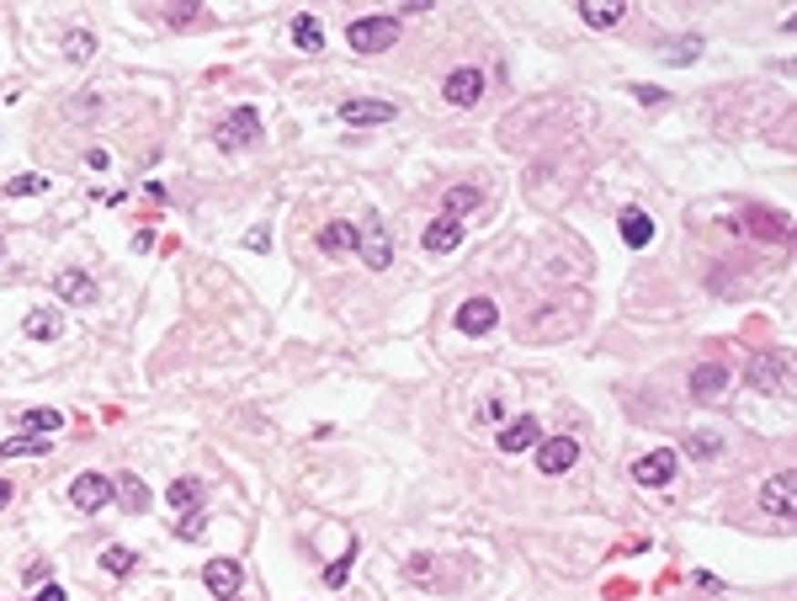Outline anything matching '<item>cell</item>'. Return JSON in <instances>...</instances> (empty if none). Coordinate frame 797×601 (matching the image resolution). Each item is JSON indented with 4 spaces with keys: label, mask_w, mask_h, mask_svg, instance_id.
<instances>
[{
    "label": "cell",
    "mask_w": 797,
    "mask_h": 601,
    "mask_svg": "<svg viewBox=\"0 0 797 601\" xmlns=\"http://www.w3.org/2000/svg\"><path fill=\"white\" fill-rule=\"evenodd\" d=\"M761 506H766V516H797V490H792V469H781V474H771L766 479V490H761Z\"/></svg>",
    "instance_id": "ba28073f"
},
{
    "label": "cell",
    "mask_w": 797,
    "mask_h": 601,
    "mask_svg": "<svg viewBox=\"0 0 797 601\" xmlns=\"http://www.w3.org/2000/svg\"><path fill=\"white\" fill-rule=\"evenodd\" d=\"M112 495H118L133 516H139V511H150V490H144V479H139V474H123L118 484H112Z\"/></svg>",
    "instance_id": "7402d4cb"
},
{
    "label": "cell",
    "mask_w": 797,
    "mask_h": 601,
    "mask_svg": "<svg viewBox=\"0 0 797 601\" xmlns=\"http://www.w3.org/2000/svg\"><path fill=\"white\" fill-rule=\"evenodd\" d=\"M441 202H447V219H462V213H473V208L484 202V192L468 187V181H458V187H447V197H441Z\"/></svg>",
    "instance_id": "44dd1931"
},
{
    "label": "cell",
    "mask_w": 797,
    "mask_h": 601,
    "mask_svg": "<svg viewBox=\"0 0 797 601\" xmlns=\"http://www.w3.org/2000/svg\"><path fill=\"white\" fill-rule=\"evenodd\" d=\"M54 293H59L64 304H80V309H86V304H96V283L80 272V266H64L59 277H54Z\"/></svg>",
    "instance_id": "9a60e30c"
},
{
    "label": "cell",
    "mask_w": 797,
    "mask_h": 601,
    "mask_svg": "<svg viewBox=\"0 0 797 601\" xmlns=\"http://www.w3.org/2000/svg\"><path fill=\"white\" fill-rule=\"evenodd\" d=\"M675 474H680V458H675V447H654V452H644V458L633 463V479H638V484H648V490L670 484Z\"/></svg>",
    "instance_id": "3957f363"
},
{
    "label": "cell",
    "mask_w": 797,
    "mask_h": 601,
    "mask_svg": "<svg viewBox=\"0 0 797 601\" xmlns=\"http://www.w3.org/2000/svg\"><path fill=\"white\" fill-rule=\"evenodd\" d=\"M697 54H702V37H680V43L665 48V59H670V64H697Z\"/></svg>",
    "instance_id": "d6a6232c"
},
{
    "label": "cell",
    "mask_w": 797,
    "mask_h": 601,
    "mask_svg": "<svg viewBox=\"0 0 797 601\" xmlns=\"http://www.w3.org/2000/svg\"><path fill=\"white\" fill-rule=\"evenodd\" d=\"M441 96H447L452 107H479V96H484V69H452L447 86H441Z\"/></svg>",
    "instance_id": "7c38bea8"
},
{
    "label": "cell",
    "mask_w": 797,
    "mask_h": 601,
    "mask_svg": "<svg viewBox=\"0 0 797 601\" xmlns=\"http://www.w3.org/2000/svg\"><path fill=\"white\" fill-rule=\"evenodd\" d=\"M580 16H585V27H616L627 16V0H585Z\"/></svg>",
    "instance_id": "d6986e66"
},
{
    "label": "cell",
    "mask_w": 797,
    "mask_h": 601,
    "mask_svg": "<svg viewBox=\"0 0 797 601\" xmlns=\"http://www.w3.org/2000/svg\"><path fill=\"white\" fill-rule=\"evenodd\" d=\"M37 192H48V176H37V171H22L5 181V197H37Z\"/></svg>",
    "instance_id": "484cf974"
},
{
    "label": "cell",
    "mask_w": 797,
    "mask_h": 601,
    "mask_svg": "<svg viewBox=\"0 0 797 601\" xmlns=\"http://www.w3.org/2000/svg\"><path fill=\"white\" fill-rule=\"evenodd\" d=\"M133 565H139V554H133V548H123V543H112V548L101 554V570H107V575H128Z\"/></svg>",
    "instance_id": "4316f807"
},
{
    "label": "cell",
    "mask_w": 797,
    "mask_h": 601,
    "mask_svg": "<svg viewBox=\"0 0 797 601\" xmlns=\"http://www.w3.org/2000/svg\"><path fill=\"white\" fill-rule=\"evenodd\" d=\"M11 506V479H0V511Z\"/></svg>",
    "instance_id": "f35d334b"
},
{
    "label": "cell",
    "mask_w": 797,
    "mask_h": 601,
    "mask_svg": "<svg viewBox=\"0 0 797 601\" xmlns=\"http://www.w3.org/2000/svg\"><path fill=\"white\" fill-rule=\"evenodd\" d=\"M729 394V368L723 362H697L691 368V399L697 405H718Z\"/></svg>",
    "instance_id": "5b68a950"
},
{
    "label": "cell",
    "mask_w": 797,
    "mask_h": 601,
    "mask_svg": "<svg viewBox=\"0 0 797 601\" xmlns=\"http://www.w3.org/2000/svg\"><path fill=\"white\" fill-rule=\"evenodd\" d=\"M494 325H500V304H494V298H468V304L458 309L462 336H490Z\"/></svg>",
    "instance_id": "9c48e42d"
},
{
    "label": "cell",
    "mask_w": 797,
    "mask_h": 601,
    "mask_svg": "<svg viewBox=\"0 0 797 601\" xmlns=\"http://www.w3.org/2000/svg\"><path fill=\"white\" fill-rule=\"evenodd\" d=\"M69 501L80 511H101L107 501H112V479L107 474H80L75 484H69Z\"/></svg>",
    "instance_id": "4fadbf2b"
},
{
    "label": "cell",
    "mask_w": 797,
    "mask_h": 601,
    "mask_svg": "<svg viewBox=\"0 0 797 601\" xmlns=\"http://www.w3.org/2000/svg\"><path fill=\"white\" fill-rule=\"evenodd\" d=\"M43 452H48V437H37V431L0 442V458H43Z\"/></svg>",
    "instance_id": "d4e9b609"
},
{
    "label": "cell",
    "mask_w": 797,
    "mask_h": 601,
    "mask_svg": "<svg viewBox=\"0 0 797 601\" xmlns=\"http://www.w3.org/2000/svg\"><path fill=\"white\" fill-rule=\"evenodd\" d=\"M398 16H357L351 27H346V43L357 48V54H383V48H394L398 43Z\"/></svg>",
    "instance_id": "6da1fadb"
},
{
    "label": "cell",
    "mask_w": 797,
    "mask_h": 601,
    "mask_svg": "<svg viewBox=\"0 0 797 601\" xmlns=\"http://www.w3.org/2000/svg\"><path fill=\"white\" fill-rule=\"evenodd\" d=\"M22 330H27L32 341H59V336H64V315H59V309H32V315L22 319Z\"/></svg>",
    "instance_id": "ffe728a7"
},
{
    "label": "cell",
    "mask_w": 797,
    "mask_h": 601,
    "mask_svg": "<svg viewBox=\"0 0 797 601\" xmlns=\"http://www.w3.org/2000/svg\"><path fill=\"white\" fill-rule=\"evenodd\" d=\"M32 601H64V585H43V591H32Z\"/></svg>",
    "instance_id": "74e56055"
},
{
    "label": "cell",
    "mask_w": 797,
    "mask_h": 601,
    "mask_svg": "<svg viewBox=\"0 0 797 601\" xmlns=\"http://www.w3.org/2000/svg\"><path fill=\"white\" fill-rule=\"evenodd\" d=\"M64 54H69L75 64H86L96 54V37H91V32H69V37H64Z\"/></svg>",
    "instance_id": "1f68e13d"
},
{
    "label": "cell",
    "mask_w": 797,
    "mask_h": 601,
    "mask_svg": "<svg viewBox=\"0 0 797 601\" xmlns=\"http://www.w3.org/2000/svg\"><path fill=\"white\" fill-rule=\"evenodd\" d=\"M245 245H250V251H266V245H272V229H250Z\"/></svg>",
    "instance_id": "e575fe53"
},
{
    "label": "cell",
    "mask_w": 797,
    "mask_h": 601,
    "mask_svg": "<svg viewBox=\"0 0 797 601\" xmlns=\"http://www.w3.org/2000/svg\"><path fill=\"white\" fill-rule=\"evenodd\" d=\"M357 234H362V229H351L346 219L325 223V229H319V251H325V255H346V251H357Z\"/></svg>",
    "instance_id": "ac0fdd59"
},
{
    "label": "cell",
    "mask_w": 797,
    "mask_h": 601,
    "mask_svg": "<svg viewBox=\"0 0 797 601\" xmlns=\"http://www.w3.org/2000/svg\"><path fill=\"white\" fill-rule=\"evenodd\" d=\"M255 133H261V112H255V107H234V112L213 128V144L234 155V150H250V144H255Z\"/></svg>",
    "instance_id": "7a4b0ae2"
},
{
    "label": "cell",
    "mask_w": 797,
    "mask_h": 601,
    "mask_svg": "<svg viewBox=\"0 0 797 601\" xmlns=\"http://www.w3.org/2000/svg\"><path fill=\"white\" fill-rule=\"evenodd\" d=\"M500 452H526V447H537L543 442V426H537V415H516V420H505L500 426Z\"/></svg>",
    "instance_id": "30bf717a"
},
{
    "label": "cell",
    "mask_w": 797,
    "mask_h": 601,
    "mask_svg": "<svg viewBox=\"0 0 797 601\" xmlns=\"http://www.w3.org/2000/svg\"><path fill=\"white\" fill-rule=\"evenodd\" d=\"M616 229H622V240H627L633 251H644L648 240H654V219H648L644 208H622V213H616Z\"/></svg>",
    "instance_id": "e0dca14e"
},
{
    "label": "cell",
    "mask_w": 797,
    "mask_h": 601,
    "mask_svg": "<svg viewBox=\"0 0 797 601\" xmlns=\"http://www.w3.org/2000/svg\"><path fill=\"white\" fill-rule=\"evenodd\" d=\"M351 559H357V538L346 543V554H340L336 565H330V570H325V585H330V591H340V585H346V580H351Z\"/></svg>",
    "instance_id": "f1b7e54d"
},
{
    "label": "cell",
    "mask_w": 797,
    "mask_h": 601,
    "mask_svg": "<svg viewBox=\"0 0 797 601\" xmlns=\"http://www.w3.org/2000/svg\"><path fill=\"white\" fill-rule=\"evenodd\" d=\"M750 234H761V240H787V223H781V213H750Z\"/></svg>",
    "instance_id": "f546056e"
},
{
    "label": "cell",
    "mask_w": 797,
    "mask_h": 601,
    "mask_svg": "<svg viewBox=\"0 0 797 601\" xmlns=\"http://www.w3.org/2000/svg\"><path fill=\"white\" fill-rule=\"evenodd\" d=\"M202 533V511H186V522H181V538H197Z\"/></svg>",
    "instance_id": "d590c367"
},
{
    "label": "cell",
    "mask_w": 797,
    "mask_h": 601,
    "mask_svg": "<svg viewBox=\"0 0 797 601\" xmlns=\"http://www.w3.org/2000/svg\"><path fill=\"white\" fill-rule=\"evenodd\" d=\"M462 234H468V223L441 213V219L426 223V240H420V245H426V255H447V251H458V245H462Z\"/></svg>",
    "instance_id": "8fae6325"
},
{
    "label": "cell",
    "mask_w": 797,
    "mask_h": 601,
    "mask_svg": "<svg viewBox=\"0 0 797 601\" xmlns=\"http://www.w3.org/2000/svg\"><path fill=\"white\" fill-rule=\"evenodd\" d=\"M171 27H191V22H202V5L197 0H186V5H176V11H160Z\"/></svg>",
    "instance_id": "836d02e7"
},
{
    "label": "cell",
    "mask_w": 797,
    "mask_h": 601,
    "mask_svg": "<svg viewBox=\"0 0 797 601\" xmlns=\"http://www.w3.org/2000/svg\"><path fill=\"white\" fill-rule=\"evenodd\" d=\"M22 426L43 437V431H59V426H64V415H59V410H22Z\"/></svg>",
    "instance_id": "4dcf8cb0"
},
{
    "label": "cell",
    "mask_w": 797,
    "mask_h": 601,
    "mask_svg": "<svg viewBox=\"0 0 797 601\" xmlns=\"http://www.w3.org/2000/svg\"><path fill=\"white\" fill-rule=\"evenodd\" d=\"M686 452H691V458H718V452H723V437H718V431H691V437H686Z\"/></svg>",
    "instance_id": "83f0119b"
},
{
    "label": "cell",
    "mask_w": 797,
    "mask_h": 601,
    "mask_svg": "<svg viewBox=\"0 0 797 601\" xmlns=\"http://www.w3.org/2000/svg\"><path fill=\"white\" fill-rule=\"evenodd\" d=\"M394 101H340V123H394Z\"/></svg>",
    "instance_id": "2e32d148"
},
{
    "label": "cell",
    "mask_w": 797,
    "mask_h": 601,
    "mask_svg": "<svg viewBox=\"0 0 797 601\" xmlns=\"http://www.w3.org/2000/svg\"><path fill=\"white\" fill-rule=\"evenodd\" d=\"M580 463V442L574 437H543L537 442V469L543 474H569Z\"/></svg>",
    "instance_id": "8992f818"
},
{
    "label": "cell",
    "mask_w": 797,
    "mask_h": 601,
    "mask_svg": "<svg viewBox=\"0 0 797 601\" xmlns=\"http://www.w3.org/2000/svg\"><path fill=\"white\" fill-rule=\"evenodd\" d=\"M202 585H208L218 601H234V596H240V585H245L240 559H208V565H202Z\"/></svg>",
    "instance_id": "277c9868"
},
{
    "label": "cell",
    "mask_w": 797,
    "mask_h": 601,
    "mask_svg": "<svg viewBox=\"0 0 797 601\" xmlns=\"http://www.w3.org/2000/svg\"><path fill=\"white\" fill-rule=\"evenodd\" d=\"M293 43H298L304 54H319V48H325V27H319V16H298V22H293Z\"/></svg>",
    "instance_id": "cb8c5ba5"
},
{
    "label": "cell",
    "mask_w": 797,
    "mask_h": 601,
    "mask_svg": "<svg viewBox=\"0 0 797 601\" xmlns=\"http://www.w3.org/2000/svg\"><path fill=\"white\" fill-rule=\"evenodd\" d=\"M633 96H638L644 107H659V101H665V91H659V86H638V91H633Z\"/></svg>",
    "instance_id": "8d00e7d4"
},
{
    "label": "cell",
    "mask_w": 797,
    "mask_h": 601,
    "mask_svg": "<svg viewBox=\"0 0 797 601\" xmlns=\"http://www.w3.org/2000/svg\"><path fill=\"white\" fill-rule=\"evenodd\" d=\"M357 251H362V261H367L372 272L394 266V240L383 234V223H372V229H362V234H357Z\"/></svg>",
    "instance_id": "5bb4252c"
},
{
    "label": "cell",
    "mask_w": 797,
    "mask_h": 601,
    "mask_svg": "<svg viewBox=\"0 0 797 601\" xmlns=\"http://www.w3.org/2000/svg\"><path fill=\"white\" fill-rule=\"evenodd\" d=\"M750 389H761V394H787V357H781V351L755 357V362H750Z\"/></svg>",
    "instance_id": "52a82bcc"
},
{
    "label": "cell",
    "mask_w": 797,
    "mask_h": 601,
    "mask_svg": "<svg viewBox=\"0 0 797 601\" xmlns=\"http://www.w3.org/2000/svg\"><path fill=\"white\" fill-rule=\"evenodd\" d=\"M197 501H202V479H197V474L171 479V506H176V511H197Z\"/></svg>",
    "instance_id": "603a6c76"
}]
</instances>
